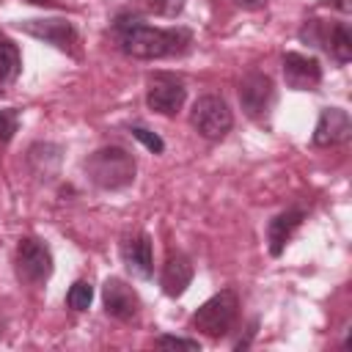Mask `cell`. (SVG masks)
Here are the masks:
<instances>
[{"label": "cell", "mask_w": 352, "mask_h": 352, "mask_svg": "<svg viewBox=\"0 0 352 352\" xmlns=\"http://www.w3.org/2000/svg\"><path fill=\"white\" fill-rule=\"evenodd\" d=\"M239 8H245V11H256V8H264L267 6V0H234Z\"/></svg>", "instance_id": "obj_22"}, {"label": "cell", "mask_w": 352, "mask_h": 352, "mask_svg": "<svg viewBox=\"0 0 352 352\" xmlns=\"http://www.w3.org/2000/svg\"><path fill=\"white\" fill-rule=\"evenodd\" d=\"M283 80L292 91H316L322 82V66L314 55L283 52Z\"/></svg>", "instance_id": "obj_12"}, {"label": "cell", "mask_w": 352, "mask_h": 352, "mask_svg": "<svg viewBox=\"0 0 352 352\" xmlns=\"http://www.w3.org/2000/svg\"><path fill=\"white\" fill-rule=\"evenodd\" d=\"M85 176L99 190H124L135 182L138 162L135 157L121 146H102L82 162Z\"/></svg>", "instance_id": "obj_2"}, {"label": "cell", "mask_w": 352, "mask_h": 352, "mask_svg": "<svg viewBox=\"0 0 352 352\" xmlns=\"http://www.w3.org/2000/svg\"><path fill=\"white\" fill-rule=\"evenodd\" d=\"M146 8L157 16H179L184 11V0H146Z\"/></svg>", "instance_id": "obj_21"}, {"label": "cell", "mask_w": 352, "mask_h": 352, "mask_svg": "<svg viewBox=\"0 0 352 352\" xmlns=\"http://www.w3.org/2000/svg\"><path fill=\"white\" fill-rule=\"evenodd\" d=\"M118 253H121V261L132 278L148 280L154 275V250H151V236L146 231L126 234L118 245Z\"/></svg>", "instance_id": "obj_8"}, {"label": "cell", "mask_w": 352, "mask_h": 352, "mask_svg": "<svg viewBox=\"0 0 352 352\" xmlns=\"http://www.w3.org/2000/svg\"><path fill=\"white\" fill-rule=\"evenodd\" d=\"M14 270L22 283L41 286L52 275V250L38 236H22L14 253Z\"/></svg>", "instance_id": "obj_5"}, {"label": "cell", "mask_w": 352, "mask_h": 352, "mask_svg": "<svg viewBox=\"0 0 352 352\" xmlns=\"http://www.w3.org/2000/svg\"><path fill=\"white\" fill-rule=\"evenodd\" d=\"M322 47L327 50V55L336 63H349L352 60V33L346 28V22H336L330 30L322 33Z\"/></svg>", "instance_id": "obj_15"}, {"label": "cell", "mask_w": 352, "mask_h": 352, "mask_svg": "<svg viewBox=\"0 0 352 352\" xmlns=\"http://www.w3.org/2000/svg\"><path fill=\"white\" fill-rule=\"evenodd\" d=\"M129 135L135 138V140H140L151 154H162L165 151V143H162V138L157 135V132H151V129H146V126H140V124H135V126H129Z\"/></svg>", "instance_id": "obj_19"}, {"label": "cell", "mask_w": 352, "mask_h": 352, "mask_svg": "<svg viewBox=\"0 0 352 352\" xmlns=\"http://www.w3.org/2000/svg\"><path fill=\"white\" fill-rule=\"evenodd\" d=\"M91 300H94V286L88 280H74L66 292V305L72 311H88Z\"/></svg>", "instance_id": "obj_17"}, {"label": "cell", "mask_w": 352, "mask_h": 352, "mask_svg": "<svg viewBox=\"0 0 352 352\" xmlns=\"http://www.w3.org/2000/svg\"><path fill=\"white\" fill-rule=\"evenodd\" d=\"M113 38L118 50L138 60H160L184 55L192 44L190 28H154L135 14H118L113 19Z\"/></svg>", "instance_id": "obj_1"}, {"label": "cell", "mask_w": 352, "mask_h": 352, "mask_svg": "<svg viewBox=\"0 0 352 352\" xmlns=\"http://www.w3.org/2000/svg\"><path fill=\"white\" fill-rule=\"evenodd\" d=\"M19 30L28 33V36H36V38L52 44V47H58L60 52L77 55L80 36H77L74 25L66 22V19H28V22H19Z\"/></svg>", "instance_id": "obj_9"}, {"label": "cell", "mask_w": 352, "mask_h": 352, "mask_svg": "<svg viewBox=\"0 0 352 352\" xmlns=\"http://www.w3.org/2000/svg\"><path fill=\"white\" fill-rule=\"evenodd\" d=\"M187 99L184 82L170 72H154L146 88V104L160 116H176Z\"/></svg>", "instance_id": "obj_7"}, {"label": "cell", "mask_w": 352, "mask_h": 352, "mask_svg": "<svg viewBox=\"0 0 352 352\" xmlns=\"http://www.w3.org/2000/svg\"><path fill=\"white\" fill-rule=\"evenodd\" d=\"M236 316H239V297L234 289H223L212 294L201 308H195V314L190 316V327L209 338H220L231 330Z\"/></svg>", "instance_id": "obj_3"}, {"label": "cell", "mask_w": 352, "mask_h": 352, "mask_svg": "<svg viewBox=\"0 0 352 352\" xmlns=\"http://www.w3.org/2000/svg\"><path fill=\"white\" fill-rule=\"evenodd\" d=\"M192 275H195V267H192V261H190V256H184V253H170L168 258H165V264H162V272H160V286H162V292L168 294V297H182L184 292H187V286L192 283Z\"/></svg>", "instance_id": "obj_14"}, {"label": "cell", "mask_w": 352, "mask_h": 352, "mask_svg": "<svg viewBox=\"0 0 352 352\" xmlns=\"http://www.w3.org/2000/svg\"><path fill=\"white\" fill-rule=\"evenodd\" d=\"M302 220H305V209L289 206V209L278 212V214L267 223V248H270V256L278 258V256L283 253L286 242L294 236V231L302 226Z\"/></svg>", "instance_id": "obj_13"}, {"label": "cell", "mask_w": 352, "mask_h": 352, "mask_svg": "<svg viewBox=\"0 0 352 352\" xmlns=\"http://www.w3.org/2000/svg\"><path fill=\"white\" fill-rule=\"evenodd\" d=\"M19 69H22L19 47L11 38H0V88L11 85L19 77Z\"/></svg>", "instance_id": "obj_16"}, {"label": "cell", "mask_w": 352, "mask_h": 352, "mask_svg": "<svg viewBox=\"0 0 352 352\" xmlns=\"http://www.w3.org/2000/svg\"><path fill=\"white\" fill-rule=\"evenodd\" d=\"M154 346H160V349H190V352H198L201 349V341L198 338H184V336H157L154 338Z\"/></svg>", "instance_id": "obj_20"}, {"label": "cell", "mask_w": 352, "mask_h": 352, "mask_svg": "<svg viewBox=\"0 0 352 352\" xmlns=\"http://www.w3.org/2000/svg\"><path fill=\"white\" fill-rule=\"evenodd\" d=\"M190 124L192 129L206 138V140H223L231 126H234V113L231 107L226 104L223 96L217 94H204L195 99L192 110H190Z\"/></svg>", "instance_id": "obj_4"}, {"label": "cell", "mask_w": 352, "mask_h": 352, "mask_svg": "<svg viewBox=\"0 0 352 352\" xmlns=\"http://www.w3.org/2000/svg\"><path fill=\"white\" fill-rule=\"evenodd\" d=\"M333 6H336L341 14H349V11H352V3H349V0H333Z\"/></svg>", "instance_id": "obj_23"}, {"label": "cell", "mask_w": 352, "mask_h": 352, "mask_svg": "<svg viewBox=\"0 0 352 352\" xmlns=\"http://www.w3.org/2000/svg\"><path fill=\"white\" fill-rule=\"evenodd\" d=\"M349 135H352L349 113L341 110V107H322L319 118H316V126H314V135H311V143L316 148H330V146L346 143Z\"/></svg>", "instance_id": "obj_10"}, {"label": "cell", "mask_w": 352, "mask_h": 352, "mask_svg": "<svg viewBox=\"0 0 352 352\" xmlns=\"http://www.w3.org/2000/svg\"><path fill=\"white\" fill-rule=\"evenodd\" d=\"M102 305H104L107 316H113L118 322H132L140 311V297L126 280L107 278L104 286H102Z\"/></svg>", "instance_id": "obj_11"}, {"label": "cell", "mask_w": 352, "mask_h": 352, "mask_svg": "<svg viewBox=\"0 0 352 352\" xmlns=\"http://www.w3.org/2000/svg\"><path fill=\"white\" fill-rule=\"evenodd\" d=\"M16 129H19V113H16V107L0 110V146L11 143L14 135H16Z\"/></svg>", "instance_id": "obj_18"}, {"label": "cell", "mask_w": 352, "mask_h": 352, "mask_svg": "<svg viewBox=\"0 0 352 352\" xmlns=\"http://www.w3.org/2000/svg\"><path fill=\"white\" fill-rule=\"evenodd\" d=\"M239 104L245 116L256 124H264L275 104V82L264 72H248L239 80Z\"/></svg>", "instance_id": "obj_6"}]
</instances>
